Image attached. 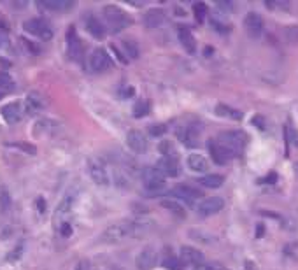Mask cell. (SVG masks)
I'll use <instances>...</instances> for the list:
<instances>
[{
  "label": "cell",
  "mask_w": 298,
  "mask_h": 270,
  "mask_svg": "<svg viewBox=\"0 0 298 270\" xmlns=\"http://www.w3.org/2000/svg\"><path fill=\"white\" fill-rule=\"evenodd\" d=\"M170 195L176 198H179V200H184V202H195L197 198H202L204 197V193H202V190H198V188H195V186L191 184H178L176 188H172L170 190Z\"/></svg>",
  "instance_id": "obj_10"
},
{
  "label": "cell",
  "mask_w": 298,
  "mask_h": 270,
  "mask_svg": "<svg viewBox=\"0 0 298 270\" xmlns=\"http://www.w3.org/2000/svg\"><path fill=\"white\" fill-rule=\"evenodd\" d=\"M85 27L95 39H104L105 37V27L100 23V20L95 18L93 14H89V16L85 20Z\"/></svg>",
  "instance_id": "obj_22"
},
{
  "label": "cell",
  "mask_w": 298,
  "mask_h": 270,
  "mask_svg": "<svg viewBox=\"0 0 298 270\" xmlns=\"http://www.w3.org/2000/svg\"><path fill=\"white\" fill-rule=\"evenodd\" d=\"M193 12H195V18H197L198 23H202L207 16V5L204 4V2H198V4L193 5Z\"/></svg>",
  "instance_id": "obj_35"
},
{
  "label": "cell",
  "mask_w": 298,
  "mask_h": 270,
  "mask_svg": "<svg viewBox=\"0 0 298 270\" xmlns=\"http://www.w3.org/2000/svg\"><path fill=\"white\" fill-rule=\"evenodd\" d=\"M0 114L7 121L9 125H16L18 121L23 118V104L21 102H9V104L2 105V109H0Z\"/></svg>",
  "instance_id": "obj_14"
},
{
  "label": "cell",
  "mask_w": 298,
  "mask_h": 270,
  "mask_svg": "<svg viewBox=\"0 0 298 270\" xmlns=\"http://www.w3.org/2000/svg\"><path fill=\"white\" fill-rule=\"evenodd\" d=\"M207 148H209V153L210 156H212V160L216 161L218 165H226L230 160H234V154L230 153V151H226L221 144H218V142L212 141V139L209 141Z\"/></svg>",
  "instance_id": "obj_16"
},
{
  "label": "cell",
  "mask_w": 298,
  "mask_h": 270,
  "mask_svg": "<svg viewBox=\"0 0 298 270\" xmlns=\"http://www.w3.org/2000/svg\"><path fill=\"white\" fill-rule=\"evenodd\" d=\"M74 202H76V193H74V191H69V193L60 200L57 210H55V218H53L57 228H60L63 223H69V214L70 210H72Z\"/></svg>",
  "instance_id": "obj_6"
},
{
  "label": "cell",
  "mask_w": 298,
  "mask_h": 270,
  "mask_svg": "<svg viewBox=\"0 0 298 270\" xmlns=\"http://www.w3.org/2000/svg\"><path fill=\"white\" fill-rule=\"evenodd\" d=\"M156 169L160 170L163 176H170V178H178L179 172H181V167H179L178 158H160V161L156 163Z\"/></svg>",
  "instance_id": "obj_18"
},
{
  "label": "cell",
  "mask_w": 298,
  "mask_h": 270,
  "mask_svg": "<svg viewBox=\"0 0 298 270\" xmlns=\"http://www.w3.org/2000/svg\"><path fill=\"white\" fill-rule=\"evenodd\" d=\"M2 29L5 30V23H4V21H0V30H2Z\"/></svg>",
  "instance_id": "obj_48"
},
{
  "label": "cell",
  "mask_w": 298,
  "mask_h": 270,
  "mask_svg": "<svg viewBox=\"0 0 298 270\" xmlns=\"http://www.w3.org/2000/svg\"><path fill=\"white\" fill-rule=\"evenodd\" d=\"M123 44V48H125V53L126 57L132 58V60H135V58H139V46L133 42V40H123L121 42Z\"/></svg>",
  "instance_id": "obj_31"
},
{
  "label": "cell",
  "mask_w": 298,
  "mask_h": 270,
  "mask_svg": "<svg viewBox=\"0 0 298 270\" xmlns=\"http://www.w3.org/2000/svg\"><path fill=\"white\" fill-rule=\"evenodd\" d=\"M165 21V11L163 9H149L144 14V25L148 29H158Z\"/></svg>",
  "instance_id": "obj_20"
},
{
  "label": "cell",
  "mask_w": 298,
  "mask_h": 270,
  "mask_svg": "<svg viewBox=\"0 0 298 270\" xmlns=\"http://www.w3.org/2000/svg\"><path fill=\"white\" fill-rule=\"evenodd\" d=\"M25 32L32 33V35H37L42 40H49L53 37V32L49 29V25L46 23L42 18H32V20H27L23 23Z\"/></svg>",
  "instance_id": "obj_7"
},
{
  "label": "cell",
  "mask_w": 298,
  "mask_h": 270,
  "mask_svg": "<svg viewBox=\"0 0 298 270\" xmlns=\"http://www.w3.org/2000/svg\"><path fill=\"white\" fill-rule=\"evenodd\" d=\"M188 167L193 172H206V170H209V161H207L206 156L193 153L188 156Z\"/></svg>",
  "instance_id": "obj_24"
},
{
  "label": "cell",
  "mask_w": 298,
  "mask_h": 270,
  "mask_svg": "<svg viewBox=\"0 0 298 270\" xmlns=\"http://www.w3.org/2000/svg\"><path fill=\"white\" fill-rule=\"evenodd\" d=\"M102 16H104V21L107 25V29L113 33H119L125 29H128L130 25L133 23L132 16L128 12L123 11L118 5H105L104 11H102Z\"/></svg>",
  "instance_id": "obj_2"
},
{
  "label": "cell",
  "mask_w": 298,
  "mask_h": 270,
  "mask_svg": "<svg viewBox=\"0 0 298 270\" xmlns=\"http://www.w3.org/2000/svg\"><path fill=\"white\" fill-rule=\"evenodd\" d=\"M9 46V35L5 30H0V49H5Z\"/></svg>",
  "instance_id": "obj_42"
},
{
  "label": "cell",
  "mask_w": 298,
  "mask_h": 270,
  "mask_svg": "<svg viewBox=\"0 0 298 270\" xmlns=\"http://www.w3.org/2000/svg\"><path fill=\"white\" fill-rule=\"evenodd\" d=\"M58 232H60L63 237H69V235H72V226H70V223H63V225L58 228Z\"/></svg>",
  "instance_id": "obj_41"
},
{
  "label": "cell",
  "mask_w": 298,
  "mask_h": 270,
  "mask_svg": "<svg viewBox=\"0 0 298 270\" xmlns=\"http://www.w3.org/2000/svg\"><path fill=\"white\" fill-rule=\"evenodd\" d=\"M12 86H14V83H12L11 76H9L7 72H0V88L11 90Z\"/></svg>",
  "instance_id": "obj_36"
},
{
  "label": "cell",
  "mask_w": 298,
  "mask_h": 270,
  "mask_svg": "<svg viewBox=\"0 0 298 270\" xmlns=\"http://www.w3.org/2000/svg\"><path fill=\"white\" fill-rule=\"evenodd\" d=\"M151 113V104H149V100H137L135 102V105H133V116L137 118H144L148 116V114Z\"/></svg>",
  "instance_id": "obj_29"
},
{
  "label": "cell",
  "mask_w": 298,
  "mask_h": 270,
  "mask_svg": "<svg viewBox=\"0 0 298 270\" xmlns=\"http://www.w3.org/2000/svg\"><path fill=\"white\" fill-rule=\"evenodd\" d=\"M67 53L74 61H81L83 58V44L74 27H69L67 30Z\"/></svg>",
  "instance_id": "obj_12"
},
{
  "label": "cell",
  "mask_w": 298,
  "mask_h": 270,
  "mask_svg": "<svg viewBox=\"0 0 298 270\" xmlns=\"http://www.w3.org/2000/svg\"><path fill=\"white\" fill-rule=\"evenodd\" d=\"M158 262V253L154 247L148 246L137 254V258H135V265H137L139 270H151L154 269Z\"/></svg>",
  "instance_id": "obj_13"
},
{
  "label": "cell",
  "mask_w": 298,
  "mask_h": 270,
  "mask_svg": "<svg viewBox=\"0 0 298 270\" xmlns=\"http://www.w3.org/2000/svg\"><path fill=\"white\" fill-rule=\"evenodd\" d=\"M160 204H161V207H163V209H167L169 212H172L174 216H178V218H186L184 207H182L178 200H169V198H163Z\"/></svg>",
  "instance_id": "obj_27"
},
{
  "label": "cell",
  "mask_w": 298,
  "mask_h": 270,
  "mask_svg": "<svg viewBox=\"0 0 298 270\" xmlns=\"http://www.w3.org/2000/svg\"><path fill=\"white\" fill-rule=\"evenodd\" d=\"M167 132L165 125H161V123H158V125H151L149 126V133L153 135V137H160V135H163V133Z\"/></svg>",
  "instance_id": "obj_38"
},
{
  "label": "cell",
  "mask_w": 298,
  "mask_h": 270,
  "mask_svg": "<svg viewBox=\"0 0 298 270\" xmlns=\"http://www.w3.org/2000/svg\"><path fill=\"white\" fill-rule=\"evenodd\" d=\"M9 206H11V198H9L7 191L2 190V191H0V209L5 212V210L9 209Z\"/></svg>",
  "instance_id": "obj_39"
},
{
  "label": "cell",
  "mask_w": 298,
  "mask_h": 270,
  "mask_svg": "<svg viewBox=\"0 0 298 270\" xmlns=\"http://www.w3.org/2000/svg\"><path fill=\"white\" fill-rule=\"evenodd\" d=\"M198 128L195 126H179L176 130V135L178 139L186 146V148H197L198 146Z\"/></svg>",
  "instance_id": "obj_17"
},
{
  "label": "cell",
  "mask_w": 298,
  "mask_h": 270,
  "mask_svg": "<svg viewBox=\"0 0 298 270\" xmlns=\"http://www.w3.org/2000/svg\"><path fill=\"white\" fill-rule=\"evenodd\" d=\"M20 256H21V246H18V249H14V251H12V253H11L9 260H11V262H12V260H18V258H20Z\"/></svg>",
  "instance_id": "obj_45"
},
{
  "label": "cell",
  "mask_w": 298,
  "mask_h": 270,
  "mask_svg": "<svg viewBox=\"0 0 298 270\" xmlns=\"http://www.w3.org/2000/svg\"><path fill=\"white\" fill-rule=\"evenodd\" d=\"M244 29H246L247 35L260 37L265 30V21L258 12H247L244 18Z\"/></svg>",
  "instance_id": "obj_11"
},
{
  "label": "cell",
  "mask_w": 298,
  "mask_h": 270,
  "mask_svg": "<svg viewBox=\"0 0 298 270\" xmlns=\"http://www.w3.org/2000/svg\"><path fill=\"white\" fill-rule=\"evenodd\" d=\"M111 65H113V60L105 49L98 48L89 55V69L93 72H104V70L111 69Z\"/></svg>",
  "instance_id": "obj_8"
},
{
  "label": "cell",
  "mask_w": 298,
  "mask_h": 270,
  "mask_svg": "<svg viewBox=\"0 0 298 270\" xmlns=\"http://www.w3.org/2000/svg\"><path fill=\"white\" fill-rule=\"evenodd\" d=\"M195 270H223V269L218 265H212V263H200V265L195 267Z\"/></svg>",
  "instance_id": "obj_43"
},
{
  "label": "cell",
  "mask_w": 298,
  "mask_h": 270,
  "mask_svg": "<svg viewBox=\"0 0 298 270\" xmlns=\"http://www.w3.org/2000/svg\"><path fill=\"white\" fill-rule=\"evenodd\" d=\"M216 142L218 144H221L223 148H225L226 151H230V153L235 156H238V154L244 151V148H246L247 144V135L244 132H238V130H232V132H223L218 135V139H216Z\"/></svg>",
  "instance_id": "obj_3"
},
{
  "label": "cell",
  "mask_w": 298,
  "mask_h": 270,
  "mask_svg": "<svg viewBox=\"0 0 298 270\" xmlns=\"http://www.w3.org/2000/svg\"><path fill=\"white\" fill-rule=\"evenodd\" d=\"M153 228V221L146 218H133V219H123V221L113 223L111 226L105 228L102 234L104 242H121L128 237H142Z\"/></svg>",
  "instance_id": "obj_1"
},
{
  "label": "cell",
  "mask_w": 298,
  "mask_h": 270,
  "mask_svg": "<svg viewBox=\"0 0 298 270\" xmlns=\"http://www.w3.org/2000/svg\"><path fill=\"white\" fill-rule=\"evenodd\" d=\"M35 128H39V130H42L44 133H48V132H57L58 125L51 120H40L39 123L35 125Z\"/></svg>",
  "instance_id": "obj_34"
},
{
  "label": "cell",
  "mask_w": 298,
  "mask_h": 270,
  "mask_svg": "<svg viewBox=\"0 0 298 270\" xmlns=\"http://www.w3.org/2000/svg\"><path fill=\"white\" fill-rule=\"evenodd\" d=\"M290 5L291 4L288 2V0H275L274 4H272L270 0H267V7L268 9H288Z\"/></svg>",
  "instance_id": "obj_37"
},
{
  "label": "cell",
  "mask_w": 298,
  "mask_h": 270,
  "mask_svg": "<svg viewBox=\"0 0 298 270\" xmlns=\"http://www.w3.org/2000/svg\"><path fill=\"white\" fill-rule=\"evenodd\" d=\"M42 5L49 11H69L70 7H74V2L72 0H44Z\"/></svg>",
  "instance_id": "obj_28"
},
{
  "label": "cell",
  "mask_w": 298,
  "mask_h": 270,
  "mask_svg": "<svg viewBox=\"0 0 298 270\" xmlns=\"http://www.w3.org/2000/svg\"><path fill=\"white\" fill-rule=\"evenodd\" d=\"M11 146H14V148H20V150L27 151L29 154H35L37 153L35 146H32V144H25V142H14V144H11Z\"/></svg>",
  "instance_id": "obj_40"
},
{
  "label": "cell",
  "mask_w": 298,
  "mask_h": 270,
  "mask_svg": "<svg viewBox=\"0 0 298 270\" xmlns=\"http://www.w3.org/2000/svg\"><path fill=\"white\" fill-rule=\"evenodd\" d=\"M86 165H88V172H89V178L93 179V182L98 186H109L111 179H109V174L105 170V165L100 161V158H95V156H89L86 160Z\"/></svg>",
  "instance_id": "obj_5"
},
{
  "label": "cell",
  "mask_w": 298,
  "mask_h": 270,
  "mask_svg": "<svg viewBox=\"0 0 298 270\" xmlns=\"http://www.w3.org/2000/svg\"><path fill=\"white\" fill-rule=\"evenodd\" d=\"M86 269H88V262H81L76 270H86Z\"/></svg>",
  "instance_id": "obj_47"
},
{
  "label": "cell",
  "mask_w": 298,
  "mask_h": 270,
  "mask_svg": "<svg viewBox=\"0 0 298 270\" xmlns=\"http://www.w3.org/2000/svg\"><path fill=\"white\" fill-rule=\"evenodd\" d=\"M181 263H186V265H200L204 263V254L200 253L198 249L191 246H182L181 247Z\"/></svg>",
  "instance_id": "obj_19"
},
{
  "label": "cell",
  "mask_w": 298,
  "mask_h": 270,
  "mask_svg": "<svg viewBox=\"0 0 298 270\" xmlns=\"http://www.w3.org/2000/svg\"><path fill=\"white\" fill-rule=\"evenodd\" d=\"M126 144H128V148L133 151V153H137V154L146 153L148 148H149L146 135L142 132H139V130H132V132H128V135H126Z\"/></svg>",
  "instance_id": "obj_15"
},
{
  "label": "cell",
  "mask_w": 298,
  "mask_h": 270,
  "mask_svg": "<svg viewBox=\"0 0 298 270\" xmlns=\"http://www.w3.org/2000/svg\"><path fill=\"white\" fill-rule=\"evenodd\" d=\"M216 114L221 118H228V120H234V121H240L244 118V114L240 111L234 109V107H230L226 104H218L216 105Z\"/></svg>",
  "instance_id": "obj_26"
},
{
  "label": "cell",
  "mask_w": 298,
  "mask_h": 270,
  "mask_svg": "<svg viewBox=\"0 0 298 270\" xmlns=\"http://www.w3.org/2000/svg\"><path fill=\"white\" fill-rule=\"evenodd\" d=\"M132 95H133V88H132V86H128V88H125L123 91H121V97H125V98L132 97Z\"/></svg>",
  "instance_id": "obj_46"
},
{
  "label": "cell",
  "mask_w": 298,
  "mask_h": 270,
  "mask_svg": "<svg viewBox=\"0 0 298 270\" xmlns=\"http://www.w3.org/2000/svg\"><path fill=\"white\" fill-rule=\"evenodd\" d=\"M223 182H225V176H219V174H207L204 178L198 179V184H202L204 188H221Z\"/></svg>",
  "instance_id": "obj_25"
},
{
  "label": "cell",
  "mask_w": 298,
  "mask_h": 270,
  "mask_svg": "<svg viewBox=\"0 0 298 270\" xmlns=\"http://www.w3.org/2000/svg\"><path fill=\"white\" fill-rule=\"evenodd\" d=\"M158 150H160V153L163 154V156H167V158H178V153H176V150H174V146L170 144L169 141L160 142V146H158Z\"/></svg>",
  "instance_id": "obj_32"
},
{
  "label": "cell",
  "mask_w": 298,
  "mask_h": 270,
  "mask_svg": "<svg viewBox=\"0 0 298 270\" xmlns=\"http://www.w3.org/2000/svg\"><path fill=\"white\" fill-rule=\"evenodd\" d=\"M223 207H225V200H223L221 197H209V198H204V200L198 204L197 212L200 214L202 218H206V216L218 214L219 210H223Z\"/></svg>",
  "instance_id": "obj_9"
},
{
  "label": "cell",
  "mask_w": 298,
  "mask_h": 270,
  "mask_svg": "<svg viewBox=\"0 0 298 270\" xmlns=\"http://www.w3.org/2000/svg\"><path fill=\"white\" fill-rule=\"evenodd\" d=\"M178 35H179V40H181L182 48H184L188 53H191V55H193V53L197 51V40H195L191 30L186 29V27H181V29H179V32H178Z\"/></svg>",
  "instance_id": "obj_23"
},
{
  "label": "cell",
  "mask_w": 298,
  "mask_h": 270,
  "mask_svg": "<svg viewBox=\"0 0 298 270\" xmlns=\"http://www.w3.org/2000/svg\"><path fill=\"white\" fill-rule=\"evenodd\" d=\"M163 267L165 269H170V270H181L182 269V263L178 256H174V254H169L165 260H163Z\"/></svg>",
  "instance_id": "obj_33"
},
{
  "label": "cell",
  "mask_w": 298,
  "mask_h": 270,
  "mask_svg": "<svg viewBox=\"0 0 298 270\" xmlns=\"http://www.w3.org/2000/svg\"><path fill=\"white\" fill-rule=\"evenodd\" d=\"M44 107H46V100L40 93L32 91V93L27 95V111H29V114H32L33 116V114L40 113Z\"/></svg>",
  "instance_id": "obj_21"
},
{
  "label": "cell",
  "mask_w": 298,
  "mask_h": 270,
  "mask_svg": "<svg viewBox=\"0 0 298 270\" xmlns=\"http://www.w3.org/2000/svg\"><path fill=\"white\" fill-rule=\"evenodd\" d=\"M0 98H2V93H0Z\"/></svg>",
  "instance_id": "obj_49"
},
{
  "label": "cell",
  "mask_w": 298,
  "mask_h": 270,
  "mask_svg": "<svg viewBox=\"0 0 298 270\" xmlns=\"http://www.w3.org/2000/svg\"><path fill=\"white\" fill-rule=\"evenodd\" d=\"M282 35H284L286 42H290V44H298V27H295V25L286 27V29L282 30Z\"/></svg>",
  "instance_id": "obj_30"
},
{
  "label": "cell",
  "mask_w": 298,
  "mask_h": 270,
  "mask_svg": "<svg viewBox=\"0 0 298 270\" xmlns=\"http://www.w3.org/2000/svg\"><path fill=\"white\" fill-rule=\"evenodd\" d=\"M37 209H39V212H44L46 210V202H44V198H37Z\"/></svg>",
  "instance_id": "obj_44"
},
{
  "label": "cell",
  "mask_w": 298,
  "mask_h": 270,
  "mask_svg": "<svg viewBox=\"0 0 298 270\" xmlns=\"http://www.w3.org/2000/svg\"><path fill=\"white\" fill-rule=\"evenodd\" d=\"M141 179L144 188L151 193H156L165 188V176L156 167H144L141 172Z\"/></svg>",
  "instance_id": "obj_4"
}]
</instances>
